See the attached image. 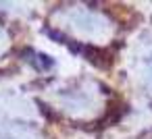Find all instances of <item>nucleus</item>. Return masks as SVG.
<instances>
[{
	"mask_svg": "<svg viewBox=\"0 0 152 139\" xmlns=\"http://www.w3.org/2000/svg\"><path fill=\"white\" fill-rule=\"evenodd\" d=\"M7 50H9V33H7V29L2 25H0V56H2Z\"/></svg>",
	"mask_w": 152,
	"mask_h": 139,
	"instance_id": "obj_4",
	"label": "nucleus"
},
{
	"mask_svg": "<svg viewBox=\"0 0 152 139\" xmlns=\"http://www.w3.org/2000/svg\"><path fill=\"white\" fill-rule=\"evenodd\" d=\"M54 104L61 112L77 120H90L104 108V93L96 83L83 81L67 89H61L54 98Z\"/></svg>",
	"mask_w": 152,
	"mask_h": 139,
	"instance_id": "obj_2",
	"label": "nucleus"
},
{
	"mask_svg": "<svg viewBox=\"0 0 152 139\" xmlns=\"http://www.w3.org/2000/svg\"><path fill=\"white\" fill-rule=\"evenodd\" d=\"M0 139H42L31 127L19 122H4L0 125Z\"/></svg>",
	"mask_w": 152,
	"mask_h": 139,
	"instance_id": "obj_3",
	"label": "nucleus"
},
{
	"mask_svg": "<svg viewBox=\"0 0 152 139\" xmlns=\"http://www.w3.org/2000/svg\"><path fill=\"white\" fill-rule=\"evenodd\" d=\"M56 25L69 35L88 44H106L115 35V23L104 13L88 7H67L58 11Z\"/></svg>",
	"mask_w": 152,
	"mask_h": 139,
	"instance_id": "obj_1",
	"label": "nucleus"
}]
</instances>
